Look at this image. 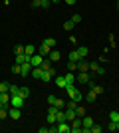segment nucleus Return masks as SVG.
Masks as SVG:
<instances>
[{"mask_svg":"<svg viewBox=\"0 0 119 133\" xmlns=\"http://www.w3.org/2000/svg\"><path fill=\"white\" fill-rule=\"evenodd\" d=\"M81 121H83V125H81V127H89V129H91V125H93V119H91V117L83 115V117H81Z\"/></svg>","mask_w":119,"mask_h":133,"instance_id":"22","label":"nucleus"},{"mask_svg":"<svg viewBox=\"0 0 119 133\" xmlns=\"http://www.w3.org/2000/svg\"><path fill=\"white\" fill-rule=\"evenodd\" d=\"M89 74H95V76H103V74H105V68L99 66V64H93V62H89Z\"/></svg>","mask_w":119,"mask_h":133,"instance_id":"4","label":"nucleus"},{"mask_svg":"<svg viewBox=\"0 0 119 133\" xmlns=\"http://www.w3.org/2000/svg\"><path fill=\"white\" fill-rule=\"evenodd\" d=\"M44 42H46L48 46H50V48H56V44H58V42H56L54 38H44Z\"/></svg>","mask_w":119,"mask_h":133,"instance_id":"32","label":"nucleus"},{"mask_svg":"<svg viewBox=\"0 0 119 133\" xmlns=\"http://www.w3.org/2000/svg\"><path fill=\"white\" fill-rule=\"evenodd\" d=\"M4 107H10V105H6L4 101H0V109H4Z\"/></svg>","mask_w":119,"mask_h":133,"instance_id":"49","label":"nucleus"},{"mask_svg":"<svg viewBox=\"0 0 119 133\" xmlns=\"http://www.w3.org/2000/svg\"><path fill=\"white\" fill-rule=\"evenodd\" d=\"M75 117H78L75 109H69V107H66V121H74Z\"/></svg>","mask_w":119,"mask_h":133,"instance_id":"17","label":"nucleus"},{"mask_svg":"<svg viewBox=\"0 0 119 133\" xmlns=\"http://www.w3.org/2000/svg\"><path fill=\"white\" fill-rule=\"evenodd\" d=\"M30 58H32V56H26V54H16V64H20V66H22V64H26V62H30Z\"/></svg>","mask_w":119,"mask_h":133,"instance_id":"20","label":"nucleus"},{"mask_svg":"<svg viewBox=\"0 0 119 133\" xmlns=\"http://www.w3.org/2000/svg\"><path fill=\"white\" fill-rule=\"evenodd\" d=\"M56 2H62V0H52V4H56Z\"/></svg>","mask_w":119,"mask_h":133,"instance_id":"50","label":"nucleus"},{"mask_svg":"<svg viewBox=\"0 0 119 133\" xmlns=\"http://www.w3.org/2000/svg\"><path fill=\"white\" fill-rule=\"evenodd\" d=\"M60 121H66V111H62V109H58V115H56V123H60Z\"/></svg>","mask_w":119,"mask_h":133,"instance_id":"26","label":"nucleus"},{"mask_svg":"<svg viewBox=\"0 0 119 133\" xmlns=\"http://www.w3.org/2000/svg\"><path fill=\"white\" fill-rule=\"evenodd\" d=\"M64 78H66V88H69V85H74V83H75V74L74 72H68Z\"/></svg>","mask_w":119,"mask_h":133,"instance_id":"11","label":"nucleus"},{"mask_svg":"<svg viewBox=\"0 0 119 133\" xmlns=\"http://www.w3.org/2000/svg\"><path fill=\"white\" fill-rule=\"evenodd\" d=\"M64 2H66V4H69V6H74V4H75V0H64Z\"/></svg>","mask_w":119,"mask_h":133,"instance_id":"48","label":"nucleus"},{"mask_svg":"<svg viewBox=\"0 0 119 133\" xmlns=\"http://www.w3.org/2000/svg\"><path fill=\"white\" fill-rule=\"evenodd\" d=\"M89 89H91V91H95L97 95H101V94H103V88L99 85V83H95V82H89Z\"/></svg>","mask_w":119,"mask_h":133,"instance_id":"18","label":"nucleus"},{"mask_svg":"<svg viewBox=\"0 0 119 133\" xmlns=\"http://www.w3.org/2000/svg\"><path fill=\"white\" fill-rule=\"evenodd\" d=\"M8 94H10V95H18V94H20V85H14V83H10Z\"/></svg>","mask_w":119,"mask_h":133,"instance_id":"24","label":"nucleus"},{"mask_svg":"<svg viewBox=\"0 0 119 133\" xmlns=\"http://www.w3.org/2000/svg\"><path fill=\"white\" fill-rule=\"evenodd\" d=\"M75 68H78V72H89V62L79 60L78 64H75Z\"/></svg>","mask_w":119,"mask_h":133,"instance_id":"9","label":"nucleus"},{"mask_svg":"<svg viewBox=\"0 0 119 133\" xmlns=\"http://www.w3.org/2000/svg\"><path fill=\"white\" fill-rule=\"evenodd\" d=\"M117 8H119V2H117Z\"/></svg>","mask_w":119,"mask_h":133,"instance_id":"52","label":"nucleus"},{"mask_svg":"<svg viewBox=\"0 0 119 133\" xmlns=\"http://www.w3.org/2000/svg\"><path fill=\"white\" fill-rule=\"evenodd\" d=\"M40 68H42V70H44V72H46V70H50V68H54V66H52V62H50V60H44V62H42V66H40Z\"/></svg>","mask_w":119,"mask_h":133,"instance_id":"31","label":"nucleus"},{"mask_svg":"<svg viewBox=\"0 0 119 133\" xmlns=\"http://www.w3.org/2000/svg\"><path fill=\"white\" fill-rule=\"evenodd\" d=\"M6 117H8V107L0 109V119H6Z\"/></svg>","mask_w":119,"mask_h":133,"instance_id":"41","label":"nucleus"},{"mask_svg":"<svg viewBox=\"0 0 119 133\" xmlns=\"http://www.w3.org/2000/svg\"><path fill=\"white\" fill-rule=\"evenodd\" d=\"M107 131H117V123H115V121H109L107 123Z\"/></svg>","mask_w":119,"mask_h":133,"instance_id":"36","label":"nucleus"},{"mask_svg":"<svg viewBox=\"0 0 119 133\" xmlns=\"http://www.w3.org/2000/svg\"><path fill=\"white\" fill-rule=\"evenodd\" d=\"M50 52H52V48L46 44V42H42V46L38 48V54L40 56H50Z\"/></svg>","mask_w":119,"mask_h":133,"instance_id":"12","label":"nucleus"},{"mask_svg":"<svg viewBox=\"0 0 119 133\" xmlns=\"http://www.w3.org/2000/svg\"><path fill=\"white\" fill-rule=\"evenodd\" d=\"M42 62H44V56H40L38 52H36L32 58H30V64H32V68H38V66H42Z\"/></svg>","mask_w":119,"mask_h":133,"instance_id":"8","label":"nucleus"},{"mask_svg":"<svg viewBox=\"0 0 119 133\" xmlns=\"http://www.w3.org/2000/svg\"><path fill=\"white\" fill-rule=\"evenodd\" d=\"M36 52H38V48H36V46H32V44L24 46V54H26V56H34Z\"/></svg>","mask_w":119,"mask_h":133,"instance_id":"21","label":"nucleus"},{"mask_svg":"<svg viewBox=\"0 0 119 133\" xmlns=\"http://www.w3.org/2000/svg\"><path fill=\"white\" fill-rule=\"evenodd\" d=\"M75 113H78V117H83L85 115V107H75Z\"/></svg>","mask_w":119,"mask_h":133,"instance_id":"39","label":"nucleus"},{"mask_svg":"<svg viewBox=\"0 0 119 133\" xmlns=\"http://www.w3.org/2000/svg\"><path fill=\"white\" fill-rule=\"evenodd\" d=\"M56 115H58V107H56V105H50V109H48V115H46V121H48V125H56Z\"/></svg>","mask_w":119,"mask_h":133,"instance_id":"1","label":"nucleus"},{"mask_svg":"<svg viewBox=\"0 0 119 133\" xmlns=\"http://www.w3.org/2000/svg\"><path fill=\"white\" fill-rule=\"evenodd\" d=\"M66 107H69V109H75V107H78V101H75V99H69L68 103H66Z\"/></svg>","mask_w":119,"mask_h":133,"instance_id":"35","label":"nucleus"},{"mask_svg":"<svg viewBox=\"0 0 119 133\" xmlns=\"http://www.w3.org/2000/svg\"><path fill=\"white\" fill-rule=\"evenodd\" d=\"M68 58H69V62H75V64H78L79 60H83V58L79 56V52H78V50H72V52H69V56H68Z\"/></svg>","mask_w":119,"mask_h":133,"instance_id":"19","label":"nucleus"},{"mask_svg":"<svg viewBox=\"0 0 119 133\" xmlns=\"http://www.w3.org/2000/svg\"><path fill=\"white\" fill-rule=\"evenodd\" d=\"M103 127H99V125H91V133H101Z\"/></svg>","mask_w":119,"mask_h":133,"instance_id":"42","label":"nucleus"},{"mask_svg":"<svg viewBox=\"0 0 119 133\" xmlns=\"http://www.w3.org/2000/svg\"><path fill=\"white\" fill-rule=\"evenodd\" d=\"M16 54H24V46H20V44L14 46V56H16Z\"/></svg>","mask_w":119,"mask_h":133,"instance_id":"38","label":"nucleus"},{"mask_svg":"<svg viewBox=\"0 0 119 133\" xmlns=\"http://www.w3.org/2000/svg\"><path fill=\"white\" fill-rule=\"evenodd\" d=\"M56 125H58V133H69L72 131L69 121H60V123H56Z\"/></svg>","mask_w":119,"mask_h":133,"instance_id":"7","label":"nucleus"},{"mask_svg":"<svg viewBox=\"0 0 119 133\" xmlns=\"http://www.w3.org/2000/svg\"><path fill=\"white\" fill-rule=\"evenodd\" d=\"M66 89H68V95H69V99H75L78 103H79L81 99H83V95L79 94V91L74 88V85H69V88H66Z\"/></svg>","mask_w":119,"mask_h":133,"instance_id":"2","label":"nucleus"},{"mask_svg":"<svg viewBox=\"0 0 119 133\" xmlns=\"http://www.w3.org/2000/svg\"><path fill=\"white\" fill-rule=\"evenodd\" d=\"M30 72H32V64H30V62L22 64V68H20V76H24V78H26V76H28Z\"/></svg>","mask_w":119,"mask_h":133,"instance_id":"14","label":"nucleus"},{"mask_svg":"<svg viewBox=\"0 0 119 133\" xmlns=\"http://www.w3.org/2000/svg\"><path fill=\"white\" fill-rule=\"evenodd\" d=\"M20 64H14V66H12V74H18V76H20Z\"/></svg>","mask_w":119,"mask_h":133,"instance_id":"40","label":"nucleus"},{"mask_svg":"<svg viewBox=\"0 0 119 133\" xmlns=\"http://www.w3.org/2000/svg\"><path fill=\"white\" fill-rule=\"evenodd\" d=\"M54 83H56L60 89H66V78H64V76H56V78H54Z\"/></svg>","mask_w":119,"mask_h":133,"instance_id":"15","label":"nucleus"},{"mask_svg":"<svg viewBox=\"0 0 119 133\" xmlns=\"http://www.w3.org/2000/svg\"><path fill=\"white\" fill-rule=\"evenodd\" d=\"M54 105H56L58 109H64V107H66V101L60 99V97H56V99H54Z\"/></svg>","mask_w":119,"mask_h":133,"instance_id":"27","label":"nucleus"},{"mask_svg":"<svg viewBox=\"0 0 119 133\" xmlns=\"http://www.w3.org/2000/svg\"><path fill=\"white\" fill-rule=\"evenodd\" d=\"M8 117H10L12 121H18L22 117V109L20 107H8Z\"/></svg>","mask_w":119,"mask_h":133,"instance_id":"3","label":"nucleus"},{"mask_svg":"<svg viewBox=\"0 0 119 133\" xmlns=\"http://www.w3.org/2000/svg\"><path fill=\"white\" fill-rule=\"evenodd\" d=\"M52 6V0H42V4H40V8H44V10H48Z\"/></svg>","mask_w":119,"mask_h":133,"instance_id":"33","label":"nucleus"},{"mask_svg":"<svg viewBox=\"0 0 119 133\" xmlns=\"http://www.w3.org/2000/svg\"><path fill=\"white\" fill-rule=\"evenodd\" d=\"M24 101H26V99L20 97V95H12V97H10V105L12 107H20V109H22V107H24Z\"/></svg>","mask_w":119,"mask_h":133,"instance_id":"6","label":"nucleus"},{"mask_svg":"<svg viewBox=\"0 0 119 133\" xmlns=\"http://www.w3.org/2000/svg\"><path fill=\"white\" fill-rule=\"evenodd\" d=\"M10 89V83L8 82H0V91H8Z\"/></svg>","mask_w":119,"mask_h":133,"instance_id":"34","label":"nucleus"},{"mask_svg":"<svg viewBox=\"0 0 119 133\" xmlns=\"http://www.w3.org/2000/svg\"><path fill=\"white\" fill-rule=\"evenodd\" d=\"M109 121H119V111H109Z\"/></svg>","mask_w":119,"mask_h":133,"instance_id":"28","label":"nucleus"},{"mask_svg":"<svg viewBox=\"0 0 119 133\" xmlns=\"http://www.w3.org/2000/svg\"><path fill=\"white\" fill-rule=\"evenodd\" d=\"M69 20H72V22H74V26H75V24H79V22H81V16H79V14H74V16L69 18Z\"/></svg>","mask_w":119,"mask_h":133,"instance_id":"37","label":"nucleus"},{"mask_svg":"<svg viewBox=\"0 0 119 133\" xmlns=\"http://www.w3.org/2000/svg\"><path fill=\"white\" fill-rule=\"evenodd\" d=\"M109 44H111V48H115V36L113 34H109Z\"/></svg>","mask_w":119,"mask_h":133,"instance_id":"44","label":"nucleus"},{"mask_svg":"<svg viewBox=\"0 0 119 133\" xmlns=\"http://www.w3.org/2000/svg\"><path fill=\"white\" fill-rule=\"evenodd\" d=\"M69 125H72V131H69V133H81V125H83V121H81V117H75L74 121H69Z\"/></svg>","mask_w":119,"mask_h":133,"instance_id":"5","label":"nucleus"},{"mask_svg":"<svg viewBox=\"0 0 119 133\" xmlns=\"http://www.w3.org/2000/svg\"><path fill=\"white\" fill-rule=\"evenodd\" d=\"M64 30L72 32V30H74V22H72V20H66V22H64Z\"/></svg>","mask_w":119,"mask_h":133,"instance_id":"30","label":"nucleus"},{"mask_svg":"<svg viewBox=\"0 0 119 133\" xmlns=\"http://www.w3.org/2000/svg\"><path fill=\"white\" fill-rule=\"evenodd\" d=\"M42 74H44V70H42V68H32V72H30V76H32V78H36V79H42Z\"/></svg>","mask_w":119,"mask_h":133,"instance_id":"16","label":"nucleus"},{"mask_svg":"<svg viewBox=\"0 0 119 133\" xmlns=\"http://www.w3.org/2000/svg\"><path fill=\"white\" fill-rule=\"evenodd\" d=\"M75 79H78L79 83H89V72H79Z\"/></svg>","mask_w":119,"mask_h":133,"instance_id":"13","label":"nucleus"},{"mask_svg":"<svg viewBox=\"0 0 119 133\" xmlns=\"http://www.w3.org/2000/svg\"><path fill=\"white\" fill-rule=\"evenodd\" d=\"M40 4H42V0H32V8H40Z\"/></svg>","mask_w":119,"mask_h":133,"instance_id":"45","label":"nucleus"},{"mask_svg":"<svg viewBox=\"0 0 119 133\" xmlns=\"http://www.w3.org/2000/svg\"><path fill=\"white\" fill-rule=\"evenodd\" d=\"M38 131H40V133H50V127H40Z\"/></svg>","mask_w":119,"mask_h":133,"instance_id":"47","label":"nucleus"},{"mask_svg":"<svg viewBox=\"0 0 119 133\" xmlns=\"http://www.w3.org/2000/svg\"><path fill=\"white\" fill-rule=\"evenodd\" d=\"M95 99H97V94H95V91H91V89H89V94L85 95V101H87V103H93V101H95Z\"/></svg>","mask_w":119,"mask_h":133,"instance_id":"23","label":"nucleus"},{"mask_svg":"<svg viewBox=\"0 0 119 133\" xmlns=\"http://www.w3.org/2000/svg\"><path fill=\"white\" fill-rule=\"evenodd\" d=\"M54 99H56V95H48V103L50 105H54Z\"/></svg>","mask_w":119,"mask_h":133,"instance_id":"46","label":"nucleus"},{"mask_svg":"<svg viewBox=\"0 0 119 133\" xmlns=\"http://www.w3.org/2000/svg\"><path fill=\"white\" fill-rule=\"evenodd\" d=\"M48 60H50L52 64H56V62L62 60V54H60L58 50H52V52H50V56H48Z\"/></svg>","mask_w":119,"mask_h":133,"instance_id":"10","label":"nucleus"},{"mask_svg":"<svg viewBox=\"0 0 119 133\" xmlns=\"http://www.w3.org/2000/svg\"><path fill=\"white\" fill-rule=\"evenodd\" d=\"M78 52H79V56H81V58H85V56L89 54V48H87V46H79Z\"/></svg>","mask_w":119,"mask_h":133,"instance_id":"25","label":"nucleus"},{"mask_svg":"<svg viewBox=\"0 0 119 133\" xmlns=\"http://www.w3.org/2000/svg\"><path fill=\"white\" fill-rule=\"evenodd\" d=\"M78 68H75V62H69L68 64V72H75Z\"/></svg>","mask_w":119,"mask_h":133,"instance_id":"43","label":"nucleus"},{"mask_svg":"<svg viewBox=\"0 0 119 133\" xmlns=\"http://www.w3.org/2000/svg\"><path fill=\"white\" fill-rule=\"evenodd\" d=\"M117 131H119V121H117Z\"/></svg>","mask_w":119,"mask_h":133,"instance_id":"51","label":"nucleus"},{"mask_svg":"<svg viewBox=\"0 0 119 133\" xmlns=\"http://www.w3.org/2000/svg\"><path fill=\"white\" fill-rule=\"evenodd\" d=\"M20 97H24V99H28V95H30V89L28 88H20Z\"/></svg>","mask_w":119,"mask_h":133,"instance_id":"29","label":"nucleus"}]
</instances>
